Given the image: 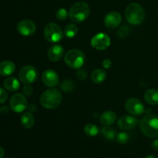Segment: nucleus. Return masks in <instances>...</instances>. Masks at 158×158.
<instances>
[{
    "instance_id": "obj_29",
    "label": "nucleus",
    "mask_w": 158,
    "mask_h": 158,
    "mask_svg": "<svg viewBox=\"0 0 158 158\" xmlns=\"http://www.w3.org/2000/svg\"><path fill=\"white\" fill-rule=\"evenodd\" d=\"M8 99V93L3 88L0 87V103H4Z\"/></svg>"
},
{
    "instance_id": "obj_32",
    "label": "nucleus",
    "mask_w": 158,
    "mask_h": 158,
    "mask_svg": "<svg viewBox=\"0 0 158 158\" xmlns=\"http://www.w3.org/2000/svg\"><path fill=\"white\" fill-rule=\"evenodd\" d=\"M102 65H103V67L104 68V69H110V68L111 67L112 63H111V61L110 60H108V59H106V60H104L103 61V63H102Z\"/></svg>"
},
{
    "instance_id": "obj_22",
    "label": "nucleus",
    "mask_w": 158,
    "mask_h": 158,
    "mask_svg": "<svg viewBox=\"0 0 158 158\" xmlns=\"http://www.w3.org/2000/svg\"><path fill=\"white\" fill-rule=\"evenodd\" d=\"M100 134L107 140H114L116 138V131L114 127L109 126H104L100 130Z\"/></svg>"
},
{
    "instance_id": "obj_35",
    "label": "nucleus",
    "mask_w": 158,
    "mask_h": 158,
    "mask_svg": "<svg viewBox=\"0 0 158 158\" xmlns=\"http://www.w3.org/2000/svg\"><path fill=\"white\" fill-rule=\"evenodd\" d=\"M5 155V151L2 147H0V158H3Z\"/></svg>"
},
{
    "instance_id": "obj_14",
    "label": "nucleus",
    "mask_w": 158,
    "mask_h": 158,
    "mask_svg": "<svg viewBox=\"0 0 158 158\" xmlns=\"http://www.w3.org/2000/svg\"><path fill=\"white\" fill-rule=\"evenodd\" d=\"M121 15L117 12H110L105 16L104 25L108 29H115L120 24Z\"/></svg>"
},
{
    "instance_id": "obj_33",
    "label": "nucleus",
    "mask_w": 158,
    "mask_h": 158,
    "mask_svg": "<svg viewBox=\"0 0 158 158\" xmlns=\"http://www.w3.org/2000/svg\"><path fill=\"white\" fill-rule=\"evenodd\" d=\"M151 146L156 151H158V139H155L154 140H153L152 143H151Z\"/></svg>"
},
{
    "instance_id": "obj_18",
    "label": "nucleus",
    "mask_w": 158,
    "mask_h": 158,
    "mask_svg": "<svg viewBox=\"0 0 158 158\" xmlns=\"http://www.w3.org/2000/svg\"><path fill=\"white\" fill-rule=\"evenodd\" d=\"M4 87L9 92L17 91L20 87V83L15 77H8L3 82Z\"/></svg>"
},
{
    "instance_id": "obj_21",
    "label": "nucleus",
    "mask_w": 158,
    "mask_h": 158,
    "mask_svg": "<svg viewBox=\"0 0 158 158\" xmlns=\"http://www.w3.org/2000/svg\"><path fill=\"white\" fill-rule=\"evenodd\" d=\"M106 73L103 69H96L91 74V80L96 84H100L106 80Z\"/></svg>"
},
{
    "instance_id": "obj_17",
    "label": "nucleus",
    "mask_w": 158,
    "mask_h": 158,
    "mask_svg": "<svg viewBox=\"0 0 158 158\" xmlns=\"http://www.w3.org/2000/svg\"><path fill=\"white\" fill-rule=\"evenodd\" d=\"M117 119V114L111 110L105 111L100 117V121L104 126H110L114 123Z\"/></svg>"
},
{
    "instance_id": "obj_20",
    "label": "nucleus",
    "mask_w": 158,
    "mask_h": 158,
    "mask_svg": "<svg viewBox=\"0 0 158 158\" xmlns=\"http://www.w3.org/2000/svg\"><path fill=\"white\" fill-rule=\"evenodd\" d=\"M21 123L26 129H31L35 124V117L30 112H26L22 115Z\"/></svg>"
},
{
    "instance_id": "obj_36",
    "label": "nucleus",
    "mask_w": 158,
    "mask_h": 158,
    "mask_svg": "<svg viewBox=\"0 0 158 158\" xmlns=\"http://www.w3.org/2000/svg\"><path fill=\"white\" fill-rule=\"evenodd\" d=\"M1 109H2V112H5V113L8 112V107H7V106H3V107L1 108Z\"/></svg>"
},
{
    "instance_id": "obj_30",
    "label": "nucleus",
    "mask_w": 158,
    "mask_h": 158,
    "mask_svg": "<svg viewBox=\"0 0 158 158\" xmlns=\"http://www.w3.org/2000/svg\"><path fill=\"white\" fill-rule=\"evenodd\" d=\"M23 94H24V95L29 97V96H31L32 94V93H33V89H32V86H31L30 84H26L24 86V87H23Z\"/></svg>"
},
{
    "instance_id": "obj_6",
    "label": "nucleus",
    "mask_w": 158,
    "mask_h": 158,
    "mask_svg": "<svg viewBox=\"0 0 158 158\" xmlns=\"http://www.w3.org/2000/svg\"><path fill=\"white\" fill-rule=\"evenodd\" d=\"M44 37L49 43H57L63 39V31L57 24L49 23L45 26Z\"/></svg>"
},
{
    "instance_id": "obj_15",
    "label": "nucleus",
    "mask_w": 158,
    "mask_h": 158,
    "mask_svg": "<svg viewBox=\"0 0 158 158\" xmlns=\"http://www.w3.org/2000/svg\"><path fill=\"white\" fill-rule=\"evenodd\" d=\"M64 54V49L60 45L52 46L48 50V58L52 62H57L61 60Z\"/></svg>"
},
{
    "instance_id": "obj_16",
    "label": "nucleus",
    "mask_w": 158,
    "mask_h": 158,
    "mask_svg": "<svg viewBox=\"0 0 158 158\" xmlns=\"http://www.w3.org/2000/svg\"><path fill=\"white\" fill-rule=\"evenodd\" d=\"M15 70V65L10 60H4L0 63V75L2 77L12 75Z\"/></svg>"
},
{
    "instance_id": "obj_12",
    "label": "nucleus",
    "mask_w": 158,
    "mask_h": 158,
    "mask_svg": "<svg viewBox=\"0 0 158 158\" xmlns=\"http://www.w3.org/2000/svg\"><path fill=\"white\" fill-rule=\"evenodd\" d=\"M139 120L132 116L123 115L119 118L117 126L120 129L123 131H131L134 129L138 125Z\"/></svg>"
},
{
    "instance_id": "obj_11",
    "label": "nucleus",
    "mask_w": 158,
    "mask_h": 158,
    "mask_svg": "<svg viewBox=\"0 0 158 158\" xmlns=\"http://www.w3.org/2000/svg\"><path fill=\"white\" fill-rule=\"evenodd\" d=\"M35 30H36V26L32 20H22L17 26V31L19 33L24 36H29V35H33Z\"/></svg>"
},
{
    "instance_id": "obj_26",
    "label": "nucleus",
    "mask_w": 158,
    "mask_h": 158,
    "mask_svg": "<svg viewBox=\"0 0 158 158\" xmlns=\"http://www.w3.org/2000/svg\"><path fill=\"white\" fill-rule=\"evenodd\" d=\"M116 140L120 144H125L129 140V135L125 132H120L116 136Z\"/></svg>"
},
{
    "instance_id": "obj_3",
    "label": "nucleus",
    "mask_w": 158,
    "mask_h": 158,
    "mask_svg": "<svg viewBox=\"0 0 158 158\" xmlns=\"http://www.w3.org/2000/svg\"><path fill=\"white\" fill-rule=\"evenodd\" d=\"M125 17L130 24L139 25L144 20L145 11L138 3H131L127 6L125 10Z\"/></svg>"
},
{
    "instance_id": "obj_28",
    "label": "nucleus",
    "mask_w": 158,
    "mask_h": 158,
    "mask_svg": "<svg viewBox=\"0 0 158 158\" xmlns=\"http://www.w3.org/2000/svg\"><path fill=\"white\" fill-rule=\"evenodd\" d=\"M131 32V29H130L128 26H127L126 25L122 26L120 29L118 30V36L120 38H124V37H127Z\"/></svg>"
},
{
    "instance_id": "obj_2",
    "label": "nucleus",
    "mask_w": 158,
    "mask_h": 158,
    "mask_svg": "<svg viewBox=\"0 0 158 158\" xmlns=\"http://www.w3.org/2000/svg\"><path fill=\"white\" fill-rule=\"evenodd\" d=\"M63 97L58 89H49L43 93L40 97V103L46 109H55L61 103Z\"/></svg>"
},
{
    "instance_id": "obj_5",
    "label": "nucleus",
    "mask_w": 158,
    "mask_h": 158,
    "mask_svg": "<svg viewBox=\"0 0 158 158\" xmlns=\"http://www.w3.org/2000/svg\"><path fill=\"white\" fill-rule=\"evenodd\" d=\"M64 61L72 69H80L85 63V55L80 49H70L65 54Z\"/></svg>"
},
{
    "instance_id": "obj_38",
    "label": "nucleus",
    "mask_w": 158,
    "mask_h": 158,
    "mask_svg": "<svg viewBox=\"0 0 158 158\" xmlns=\"http://www.w3.org/2000/svg\"><path fill=\"white\" fill-rule=\"evenodd\" d=\"M1 112H2V109L0 108V114H1Z\"/></svg>"
},
{
    "instance_id": "obj_37",
    "label": "nucleus",
    "mask_w": 158,
    "mask_h": 158,
    "mask_svg": "<svg viewBox=\"0 0 158 158\" xmlns=\"http://www.w3.org/2000/svg\"><path fill=\"white\" fill-rule=\"evenodd\" d=\"M145 158H157V157H156L155 156H154V155H148V156H147V157Z\"/></svg>"
},
{
    "instance_id": "obj_9",
    "label": "nucleus",
    "mask_w": 158,
    "mask_h": 158,
    "mask_svg": "<svg viewBox=\"0 0 158 158\" xmlns=\"http://www.w3.org/2000/svg\"><path fill=\"white\" fill-rule=\"evenodd\" d=\"M110 38L103 32L97 33L91 39V46L97 50H104L110 46Z\"/></svg>"
},
{
    "instance_id": "obj_25",
    "label": "nucleus",
    "mask_w": 158,
    "mask_h": 158,
    "mask_svg": "<svg viewBox=\"0 0 158 158\" xmlns=\"http://www.w3.org/2000/svg\"><path fill=\"white\" fill-rule=\"evenodd\" d=\"M60 87L64 92H72L74 89V83L70 80H65L62 82Z\"/></svg>"
},
{
    "instance_id": "obj_1",
    "label": "nucleus",
    "mask_w": 158,
    "mask_h": 158,
    "mask_svg": "<svg viewBox=\"0 0 158 158\" xmlns=\"http://www.w3.org/2000/svg\"><path fill=\"white\" fill-rule=\"evenodd\" d=\"M141 132L149 138L158 137V117L148 114L139 121Z\"/></svg>"
},
{
    "instance_id": "obj_27",
    "label": "nucleus",
    "mask_w": 158,
    "mask_h": 158,
    "mask_svg": "<svg viewBox=\"0 0 158 158\" xmlns=\"http://www.w3.org/2000/svg\"><path fill=\"white\" fill-rule=\"evenodd\" d=\"M56 16L57 19L60 20V21H63L67 19V17L69 16V12H67L66 9L61 8V9H58L56 12Z\"/></svg>"
},
{
    "instance_id": "obj_34",
    "label": "nucleus",
    "mask_w": 158,
    "mask_h": 158,
    "mask_svg": "<svg viewBox=\"0 0 158 158\" xmlns=\"http://www.w3.org/2000/svg\"><path fill=\"white\" fill-rule=\"evenodd\" d=\"M28 109H29V110L30 111V112H33V111H35V110H36V106H35L33 103H31L29 106H28Z\"/></svg>"
},
{
    "instance_id": "obj_13",
    "label": "nucleus",
    "mask_w": 158,
    "mask_h": 158,
    "mask_svg": "<svg viewBox=\"0 0 158 158\" xmlns=\"http://www.w3.org/2000/svg\"><path fill=\"white\" fill-rule=\"evenodd\" d=\"M42 81L45 86L49 87H53L59 83V76L55 71L52 69H47L44 71L42 76Z\"/></svg>"
},
{
    "instance_id": "obj_39",
    "label": "nucleus",
    "mask_w": 158,
    "mask_h": 158,
    "mask_svg": "<svg viewBox=\"0 0 158 158\" xmlns=\"http://www.w3.org/2000/svg\"><path fill=\"white\" fill-rule=\"evenodd\" d=\"M3 158H4V157H3Z\"/></svg>"
},
{
    "instance_id": "obj_4",
    "label": "nucleus",
    "mask_w": 158,
    "mask_h": 158,
    "mask_svg": "<svg viewBox=\"0 0 158 158\" xmlns=\"http://www.w3.org/2000/svg\"><path fill=\"white\" fill-rule=\"evenodd\" d=\"M89 12L90 9L87 3L78 2L70 7L69 10V17L73 23H80L88 18Z\"/></svg>"
},
{
    "instance_id": "obj_8",
    "label": "nucleus",
    "mask_w": 158,
    "mask_h": 158,
    "mask_svg": "<svg viewBox=\"0 0 158 158\" xmlns=\"http://www.w3.org/2000/svg\"><path fill=\"white\" fill-rule=\"evenodd\" d=\"M9 106L14 112L22 113L28 107L27 100L23 94L17 93L11 97L9 100Z\"/></svg>"
},
{
    "instance_id": "obj_19",
    "label": "nucleus",
    "mask_w": 158,
    "mask_h": 158,
    "mask_svg": "<svg viewBox=\"0 0 158 158\" xmlns=\"http://www.w3.org/2000/svg\"><path fill=\"white\" fill-rule=\"evenodd\" d=\"M144 100L151 105L158 104V89H150L145 92Z\"/></svg>"
},
{
    "instance_id": "obj_23",
    "label": "nucleus",
    "mask_w": 158,
    "mask_h": 158,
    "mask_svg": "<svg viewBox=\"0 0 158 158\" xmlns=\"http://www.w3.org/2000/svg\"><path fill=\"white\" fill-rule=\"evenodd\" d=\"M78 33V27L74 23H69L64 29V35L67 38H73Z\"/></svg>"
},
{
    "instance_id": "obj_31",
    "label": "nucleus",
    "mask_w": 158,
    "mask_h": 158,
    "mask_svg": "<svg viewBox=\"0 0 158 158\" xmlns=\"http://www.w3.org/2000/svg\"><path fill=\"white\" fill-rule=\"evenodd\" d=\"M77 77L80 80H84L87 77V73H86V71L84 69H80L77 72Z\"/></svg>"
},
{
    "instance_id": "obj_7",
    "label": "nucleus",
    "mask_w": 158,
    "mask_h": 158,
    "mask_svg": "<svg viewBox=\"0 0 158 158\" xmlns=\"http://www.w3.org/2000/svg\"><path fill=\"white\" fill-rule=\"evenodd\" d=\"M38 77V71L33 66H24L20 69L19 77L20 81L26 84H31L34 83Z\"/></svg>"
},
{
    "instance_id": "obj_10",
    "label": "nucleus",
    "mask_w": 158,
    "mask_h": 158,
    "mask_svg": "<svg viewBox=\"0 0 158 158\" xmlns=\"http://www.w3.org/2000/svg\"><path fill=\"white\" fill-rule=\"evenodd\" d=\"M125 108L130 114L139 116L144 112V106L140 100L137 98H130L125 103Z\"/></svg>"
},
{
    "instance_id": "obj_24",
    "label": "nucleus",
    "mask_w": 158,
    "mask_h": 158,
    "mask_svg": "<svg viewBox=\"0 0 158 158\" xmlns=\"http://www.w3.org/2000/svg\"><path fill=\"white\" fill-rule=\"evenodd\" d=\"M100 132L98 127L94 123H88L84 127V133L89 137H95Z\"/></svg>"
}]
</instances>
